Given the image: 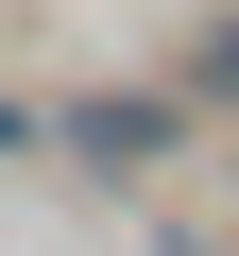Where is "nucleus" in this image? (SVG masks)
I'll return each instance as SVG.
<instances>
[{"instance_id": "f257e3e1", "label": "nucleus", "mask_w": 239, "mask_h": 256, "mask_svg": "<svg viewBox=\"0 0 239 256\" xmlns=\"http://www.w3.org/2000/svg\"><path fill=\"white\" fill-rule=\"evenodd\" d=\"M0 154H18V102H0Z\"/></svg>"}]
</instances>
